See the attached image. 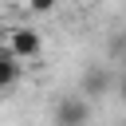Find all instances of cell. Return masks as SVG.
<instances>
[{
    "label": "cell",
    "instance_id": "7a4b0ae2",
    "mask_svg": "<svg viewBox=\"0 0 126 126\" xmlns=\"http://www.w3.org/2000/svg\"><path fill=\"white\" fill-rule=\"evenodd\" d=\"M16 79H20V59H16L8 47H0V91L16 87Z\"/></svg>",
    "mask_w": 126,
    "mask_h": 126
},
{
    "label": "cell",
    "instance_id": "6da1fadb",
    "mask_svg": "<svg viewBox=\"0 0 126 126\" xmlns=\"http://www.w3.org/2000/svg\"><path fill=\"white\" fill-rule=\"evenodd\" d=\"M20 63H28V59H39V51H43V35L35 32V28H8V43H4Z\"/></svg>",
    "mask_w": 126,
    "mask_h": 126
},
{
    "label": "cell",
    "instance_id": "3957f363",
    "mask_svg": "<svg viewBox=\"0 0 126 126\" xmlns=\"http://www.w3.org/2000/svg\"><path fill=\"white\" fill-rule=\"evenodd\" d=\"M55 118H59V122H87V106L75 102V98H67V102L55 106Z\"/></svg>",
    "mask_w": 126,
    "mask_h": 126
},
{
    "label": "cell",
    "instance_id": "8992f818",
    "mask_svg": "<svg viewBox=\"0 0 126 126\" xmlns=\"http://www.w3.org/2000/svg\"><path fill=\"white\" fill-rule=\"evenodd\" d=\"M118 98L126 102V75H122V83H118Z\"/></svg>",
    "mask_w": 126,
    "mask_h": 126
},
{
    "label": "cell",
    "instance_id": "277c9868",
    "mask_svg": "<svg viewBox=\"0 0 126 126\" xmlns=\"http://www.w3.org/2000/svg\"><path fill=\"white\" fill-rule=\"evenodd\" d=\"M55 4H59V0H28V8H32V12H51Z\"/></svg>",
    "mask_w": 126,
    "mask_h": 126
},
{
    "label": "cell",
    "instance_id": "52a82bcc",
    "mask_svg": "<svg viewBox=\"0 0 126 126\" xmlns=\"http://www.w3.org/2000/svg\"><path fill=\"white\" fill-rule=\"evenodd\" d=\"M118 51H122V67H126V39H122V43H118Z\"/></svg>",
    "mask_w": 126,
    "mask_h": 126
},
{
    "label": "cell",
    "instance_id": "5b68a950",
    "mask_svg": "<svg viewBox=\"0 0 126 126\" xmlns=\"http://www.w3.org/2000/svg\"><path fill=\"white\" fill-rule=\"evenodd\" d=\"M102 87H106V79H102V75H94V71H91V75H87V91H102Z\"/></svg>",
    "mask_w": 126,
    "mask_h": 126
}]
</instances>
